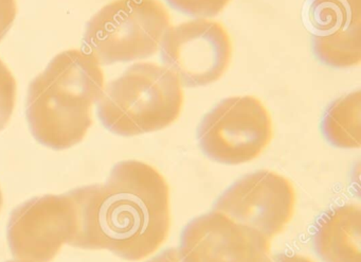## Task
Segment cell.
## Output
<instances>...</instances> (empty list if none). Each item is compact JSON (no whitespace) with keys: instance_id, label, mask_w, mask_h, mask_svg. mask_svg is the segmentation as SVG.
<instances>
[{"instance_id":"1","label":"cell","mask_w":361,"mask_h":262,"mask_svg":"<svg viewBox=\"0 0 361 262\" xmlns=\"http://www.w3.org/2000/svg\"><path fill=\"white\" fill-rule=\"evenodd\" d=\"M71 194L79 220L71 246L106 249L140 261L157 251L170 234V187L147 162H118L104 184L77 188Z\"/></svg>"},{"instance_id":"2","label":"cell","mask_w":361,"mask_h":262,"mask_svg":"<svg viewBox=\"0 0 361 262\" xmlns=\"http://www.w3.org/2000/svg\"><path fill=\"white\" fill-rule=\"evenodd\" d=\"M104 88V71L90 52L68 49L54 56L29 86L27 118L35 138L54 150L81 143Z\"/></svg>"},{"instance_id":"3","label":"cell","mask_w":361,"mask_h":262,"mask_svg":"<svg viewBox=\"0 0 361 262\" xmlns=\"http://www.w3.org/2000/svg\"><path fill=\"white\" fill-rule=\"evenodd\" d=\"M183 105L185 92L176 76L157 63L140 62L105 85L98 115L114 134L134 137L172 126Z\"/></svg>"},{"instance_id":"4","label":"cell","mask_w":361,"mask_h":262,"mask_svg":"<svg viewBox=\"0 0 361 262\" xmlns=\"http://www.w3.org/2000/svg\"><path fill=\"white\" fill-rule=\"evenodd\" d=\"M170 26L161 0H114L90 18L84 44L100 64L145 60L157 54Z\"/></svg>"},{"instance_id":"5","label":"cell","mask_w":361,"mask_h":262,"mask_svg":"<svg viewBox=\"0 0 361 262\" xmlns=\"http://www.w3.org/2000/svg\"><path fill=\"white\" fill-rule=\"evenodd\" d=\"M272 138L274 122L270 112L255 96L224 99L204 116L198 131L204 154L225 165L257 160Z\"/></svg>"},{"instance_id":"6","label":"cell","mask_w":361,"mask_h":262,"mask_svg":"<svg viewBox=\"0 0 361 262\" xmlns=\"http://www.w3.org/2000/svg\"><path fill=\"white\" fill-rule=\"evenodd\" d=\"M164 67L185 88L219 81L229 69L233 44L227 28L211 18L171 25L160 44Z\"/></svg>"},{"instance_id":"7","label":"cell","mask_w":361,"mask_h":262,"mask_svg":"<svg viewBox=\"0 0 361 262\" xmlns=\"http://www.w3.org/2000/svg\"><path fill=\"white\" fill-rule=\"evenodd\" d=\"M78 210L71 192L37 196L12 211L8 242L12 255L28 262H51L78 230Z\"/></svg>"},{"instance_id":"8","label":"cell","mask_w":361,"mask_h":262,"mask_svg":"<svg viewBox=\"0 0 361 262\" xmlns=\"http://www.w3.org/2000/svg\"><path fill=\"white\" fill-rule=\"evenodd\" d=\"M293 183L271 170H259L236 181L217 201L214 210L272 240L295 215Z\"/></svg>"},{"instance_id":"9","label":"cell","mask_w":361,"mask_h":262,"mask_svg":"<svg viewBox=\"0 0 361 262\" xmlns=\"http://www.w3.org/2000/svg\"><path fill=\"white\" fill-rule=\"evenodd\" d=\"M181 249L196 262H271V240L213 210L192 220Z\"/></svg>"},{"instance_id":"10","label":"cell","mask_w":361,"mask_h":262,"mask_svg":"<svg viewBox=\"0 0 361 262\" xmlns=\"http://www.w3.org/2000/svg\"><path fill=\"white\" fill-rule=\"evenodd\" d=\"M314 246L325 262H361V209L345 204L321 217L314 230Z\"/></svg>"},{"instance_id":"11","label":"cell","mask_w":361,"mask_h":262,"mask_svg":"<svg viewBox=\"0 0 361 262\" xmlns=\"http://www.w3.org/2000/svg\"><path fill=\"white\" fill-rule=\"evenodd\" d=\"M361 93H350L329 107L323 120L327 141L341 149H358L361 145Z\"/></svg>"},{"instance_id":"12","label":"cell","mask_w":361,"mask_h":262,"mask_svg":"<svg viewBox=\"0 0 361 262\" xmlns=\"http://www.w3.org/2000/svg\"><path fill=\"white\" fill-rule=\"evenodd\" d=\"M361 20L318 35L314 39V50L321 61L333 67L358 66L361 62Z\"/></svg>"},{"instance_id":"13","label":"cell","mask_w":361,"mask_h":262,"mask_svg":"<svg viewBox=\"0 0 361 262\" xmlns=\"http://www.w3.org/2000/svg\"><path fill=\"white\" fill-rule=\"evenodd\" d=\"M18 96V83L9 67L0 59V132L11 120Z\"/></svg>"},{"instance_id":"14","label":"cell","mask_w":361,"mask_h":262,"mask_svg":"<svg viewBox=\"0 0 361 262\" xmlns=\"http://www.w3.org/2000/svg\"><path fill=\"white\" fill-rule=\"evenodd\" d=\"M174 9L195 18H212L221 14L232 0H166Z\"/></svg>"},{"instance_id":"15","label":"cell","mask_w":361,"mask_h":262,"mask_svg":"<svg viewBox=\"0 0 361 262\" xmlns=\"http://www.w3.org/2000/svg\"><path fill=\"white\" fill-rule=\"evenodd\" d=\"M18 14L16 0H0V42L11 29Z\"/></svg>"},{"instance_id":"16","label":"cell","mask_w":361,"mask_h":262,"mask_svg":"<svg viewBox=\"0 0 361 262\" xmlns=\"http://www.w3.org/2000/svg\"><path fill=\"white\" fill-rule=\"evenodd\" d=\"M147 262H196L189 254L185 253L181 247L179 249H169L162 251L156 257L152 258Z\"/></svg>"},{"instance_id":"17","label":"cell","mask_w":361,"mask_h":262,"mask_svg":"<svg viewBox=\"0 0 361 262\" xmlns=\"http://www.w3.org/2000/svg\"><path fill=\"white\" fill-rule=\"evenodd\" d=\"M271 262H314L310 258L303 255H298V254H293V255H279L278 257L272 258Z\"/></svg>"},{"instance_id":"18","label":"cell","mask_w":361,"mask_h":262,"mask_svg":"<svg viewBox=\"0 0 361 262\" xmlns=\"http://www.w3.org/2000/svg\"><path fill=\"white\" fill-rule=\"evenodd\" d=\"M1 206H3V192L0 189V210H1Z\"/></svg>"},{"instance_id":"19","label":"cell","mask_w":361,"mask_h":262,"mask_svg":"<svg viewBox=\"0 0 361 262\" xmlns=\"http://www.w3.org/2000/svg\"><path fill=\"white\" fill-rule=\"evenodd\" d=\"M7 262H28V261H22V260H12V261H7Z\"/></svg>"}]
</instances>
